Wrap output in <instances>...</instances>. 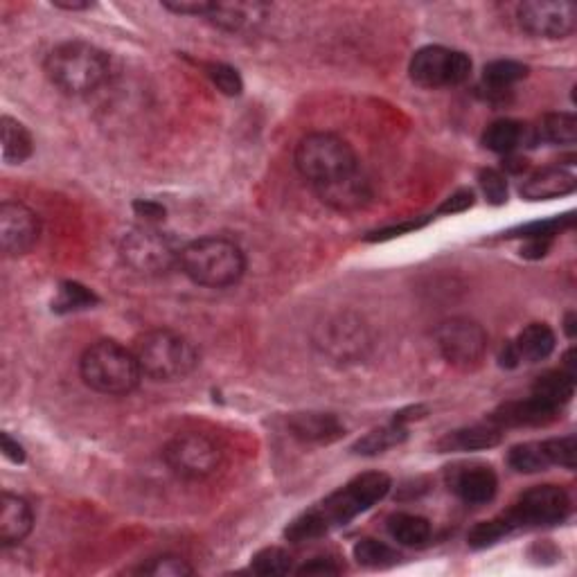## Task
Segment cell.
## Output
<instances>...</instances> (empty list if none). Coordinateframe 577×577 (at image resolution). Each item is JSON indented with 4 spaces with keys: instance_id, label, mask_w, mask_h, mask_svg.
<instances>
[{
    "instance_id": "6da1fadb",
    "label": "cell",
    "mask_w": 577,
    "mask_h": 577,
    "mask_svg": "<svg viewBox=\"0 0 577 577\" xmlns=\"http://www.w3.org/2000/svg\"><path fill=\"white\" fill-rule=\"evenodd\" d=\"M390 487H393V483L381 472H368L352 478L348 485H343L341 490L327 496L316 508L307 510L298 519L291 521L289 528L284 530V537L294 541V544H303V541L330 535L332 530L348 526L359 514L368 512L372 505L384 501Z\"/></svg>"
},
{
    "instance_id": "7a4b0ae2",
    "label": "cell",
    "mask_w": 577,
    "mask_h": 577,
    "mask_svg": "<svg viewBox=\"0 0 577 577\" xmlns=\"http://www.w3.org/2000/svg\"><path fill=\"white\" fill-rule=\"evenodd\" d=\"M46 75L61 93L82 97L106 84L111 61L104 50L86 41H64L46 57Z\"/></svg>"
},
{
    "instance_id": "3957f363",
    "label": "cell",
    "mask_w": 577,
    "mask_h": 577,
    "mask_svg": "<svg viewBox=\"0 0 577 577\" xmlns=\"http://www.w3.org/2000/svg\"><path fill=\"white\" fill-rule=\"evenodd\" d=\"M179 266L199 287L226 289L242 280L246 257L233 239L208 235L183 246Z\"/></svg>"
},
{
    "instance_id": "277c9868",
    "label": "cell",
    "mask_w": 577,
    "mask_h": 577,
    "mask_svg": "<svg viewBox=\"0 0 577 577\" xmlns=\"http://www.w3.org/2000/svg\"><path fill=\"white\" fill-rule=\"evenodd\" d=\"M79 375L95 393L111 397L133 393L145 377L133 348L129 350L109 339L88 345L79 359Z\"/></svg>"
},
{
    "instance_id": "5b68a950",
    "label": "cell",
    "mask_w": 577,
    "mask_h": 577,
    "mask_svg": "<svg viewBox=\"0 0 577 577\" xmlns=\"http://www.w3.org/2000/svg\"><path fill=\"white\" fill-rule=\"evenodd\" d=\"M142 375L154 381H179L192 375L199 350L188 336L174 330H149L133 345Z\"/></svg>"
},
{
    "instance_id": "8992f818",
    "label": "cell",
    "mask_w": 577,
    "mask_h": 577,
    "mask_svg": "<svg viewBox=\"0 0 577 577\" xmlns=\"http://www.w3.org/2000/svg\"><path fill=\"white\" fill-rule=\"evenodd\" d=\"M296 170L312 185L339 179L359 170V158L352 145L336 133L316 131L298 142L294 154Z\"/></svg>"
},
{
    "instance_id": "52a82bcc",
    "label": "cell",
    "mask_w": 577,
    "mask_h": 577,
    "mask_svg": "<svg viewBox=\"0 0 577 577\" xmlns=\"http://www.w3.org/2000/svg\"><path fill=\"white\" fill-rule=\"evenodd\" d=\"M183 246L154 224L131 228L120 242V257L140 275H163L181 262Z\"/></svg>"
},
{
    "instance_id": "ba28073f",
    "label": "cell",
    "mask_w": 577,
    "mask_h": 577,
    "mask_svg": "<svg viewBox=\"0 0 577 577\" xmlns=\"http://www.w3.org/2000/svg\"><path fill=\"white\" fill-rule=\"evenodd\" d=\"M163 458L176 476L188 478V481H201V478L212 476L221 467L224 451L210 436L185 431L167 442Z\"/></svg>"
},
{
    "instance_id": "9c48e42d",
    "label": "cell",
    "mask_w": 577,
    "mask_h": 577,
    "mask_svg": "<svg viewBox=\"0 0 577 577\" xmlns=\"http://www.w3.org/2000/svg\"><path fill=\"white\" fill-rule=\"evenodd\" d=\"M408 75H411L413 84L422 88L460 86L472 75V59L460 50L426 46L413 55L411 64H408Z\"/></svg>"
},
{
    "instance_id": "30bf717a",
    "label": "cell",
    "mask_w": 577,
    "mask_h": 577,
    "mask_svg": "<svg viewBox=\"0 0 577 577\" xmlns=\"http://www.w3.org/2000/svg\"><path fill=\"white\" fill-rule=\"evenodd\" d=\"M436 343L447 363L460 370H472L485 359L490 336L481 323L458 316L438 325Z\"/></svg>"
},
{
    "instance_id": "8fae6325",
    "label": "cell",
    "mask_w": 577,
    "mask_h": 577,
    "mask_svg": "<svg viewBox=\"0 0 577 577\" xmlns=\"http://www.w3.org/2000/svg\"><path fill=\"white\" fill-rule=\"evenodd\" d=\"M316 348L339 363H357L370 350V332L366 323L354 314H336L325 318L316 330Z\"/></svg>"
},
{
    "instance_id": "7c38bea8",
    "label": "cell",
    "mask_w": 577,
    "mask_h": 577,
    "mask_svg": "<svg viewBox=\"0 0 577 577\" xmlns=\"http://www.w3.org/2000/svg\"><path fill=\"white\" fill-rule=\"evenodd\" d=\"M571 512V499L557 485H539L523 492L519 501L505 512V517L512 523V528L528 526H555L564 521Z\"/></svg>"
},
{
    "instance_id": "4fadbf2b",
    "label": "cell",
    "mask_w": 577,
    "mask_h": 577,
    "mask_svg": "<svg viewBox=\"0 0 577 577\" xmlns=\"http://www.w3.org/2000/svg\"><path fill=\"white\" fill-rule=\"evenodd\" d=\"M517 19L532 37L566 39L577 28V7L568 0H528L519 5Z\"/></svg>"
},
{
    "instance_id": "5bb4252c",
    "label": "cell",
    "mask_w": 577,
    "mask_h": 577,
    "mask_svg": "<svg viewBox=\"0 0 577 577\" xmlns=\"http://www.w3.org/2000/svg\"><path fill=\"white\" fill-rule=\"evenodd\" d=\"M39 215L21 201H5L0 206V246L7 257L30 253L39 242Z\"/></svg>"
},
{
    "instance_id": "9a60e30c",
    "label": "cell",
    "mask_w": 577,
    "mask_h": 577,
    "mask_svg": "<svg viewBox=\"0 0 577 577\" xmlns=\"http://www.w3.org/2000/svg\"><path fill=\"white\" fill-rule=\"evenodd\" d=\"M314 190L318 199L336 212H357L372 201V185L368 176L361 172V167L334 181L314 185Z\"/></svg>"
},
{
    "instance_id": "2e32d148",
    "label": "cell",
    "mask_w": 577,
    "mask_h": 577,
    "mask_svg": "<svg viewBox=\"0 0 577 577\" xmlns=\"http://www.w3.org/2000/svg\"><path fill=\"white\" fill-rule=\"evenodd\" d=\"M449 490L469 505H483L499 492V478L485 465L454 467L449 474Z\"/></svg>"
},
{
    "instance_id": "e0dca14e",
    "label": "cell",
    "mask_w": 577,
    "mask_h": 577,
    "mask_svg": "<svg viewBox=\"0 0 577 577\" xmlns=\"http://www.w3.org/2000/svg\"><path fill=\"white\" fill-rule=\"evenodd\" d=\"M559 408L541 402L539 397L530 395L528 399H519V402H508L496 408L490 415V424L499 426H546L555 422L559 417Z\"/></svg>"
},
{
    "instance_id": "ac0fdd59",
    "label": "cell",
    "mask_w": 577,
    "mask_h": 577,
    "mask_svg": "<svg viewBox=\"0 0 577 577\" xmlns=\"http://www.w3.org/2000/svg\"><path fill=\"white\" fill-rule=\"evenodd\" d=\"M34 528V510L32 505L23 499L5 492L0 499V544L19 546L21 541L30 535Z\"/></svg>"
},
{
    "instance_id": "d6986e66",
    "label": "cell",
    "mask_w": 577,
    "mask_h": 577,
    "mask_svg": "<svg viewBox=\"0 0 577 577\" xmlns=\"http://www.w3.org/2000/svg\"><path fill=\"white\" fill-rule=\"evenodd\" d=\"M289 431L294 438L314 445H330L345 436V426L330 413H294L289 417Z\"/></svg>"
},
{
    "instance_id": "ffe728a7",
    "label": "cell",
    "mask_w": 577,
    "mask_h": 577,
    "mask_svg": "<svg viewBox=\"0 0 577 577\" xmlns=\"http://www.w3.org/2000/svg\"><path fill=\"white\" fill-rule=\"evenodd\" d=\"M269 7L260 3H210L208 14L203 16L208 23L226 32H242L260 23Z\"/></svg>"
},
{
    "instance_id": "44dd1931",
    "label": "cell",
    "mask_w": 577,
    "mask_h": 577,
    "mask_svg": "<svg viewBox=\"0 0 577 577\" xmlns=\"http://www.w3.org/2000/svg\"><path fill=\"white\" fill-rule=\"evenodd\" d=\"M537 140L535 127L521 124L517 120H496L483 133V145L494 154L510 156L519 147H532Z\"/></svg>"
},
{
    "instance_id": "7402d4cb",
    "label": "cell",
    "mask_w": 577,
    "mask_h": 577,
    "mask_svg": "<svg viewBox=\"0 0 577 577\" xmlns=\"http://www.w3.org/2000/svg\"><path fill=\"white\" fill-rule=\"evenodd\" d=\"M575 192V176L559 167H546L523 181L521 197L528 201H550Z\"/></svg>"
},
{
    "instance_id": "603a6c76",
    "label": "cell",
    "mask_w": 577,
    "mask_h": 577,
    "mask_svg": "<svg viewBox=\"0 0 577 577\" xmlns=\"http://www.w3.org/2000/svg\"><path fill=\"white\" fill-rule=\"evenodd\" d=\"M503 433L494 424H474L467 429H458L447 433L438 440L440 454H451V451H483L501 445Z\"/></svg>"
},
{
    "instance_id": "cb8c5ba5",
    "label": "cell",
    "mask_w": 577,
    "mask_h": 577,
    "mask_svg": "<svg viewBox=\"0 0 577 577\" xmlns=\"http://www.w3.org/2000/svg\"><path fill=\"white\" fill-rule=\"evenodd\" d=\"M0 136H3V161L7 165H21L32 156V133L19 120L3 115V120H0Z\"/></svg>"
},
{
    "instance_id": "d4e9b609",
    "label": "cell",
    "mask_w": 577,
    "mask_h": 577,
    "mask_svg": "<svg viewBox=\"0 0 577 577\" xmlns=\"http://www.w3.org/2000/svg\"><path fill=\"white\" fill-rule=\"evenodd\" d=\"M517 345L519 359L526 363H539L548 359L555 350V332L546 323H532L523 330L517 339H512Z\"/></svg>"
},
{
    "instance_id": "484cf974",
    "label": "cell",
    "mask_w": 577,
    "mask_h": 577,
    "mask_svg": "<svg viewBox=\"0 0 577 577\" xmlns=\"http://www.w3.org/2000/svg\"><path fill=\"white\" fill-rule=\"evenodd\" d=\"M573 393H575V377L568 375L566 370L544 372V375L537 377L535 386H532V395L539 397L541 402L559 408V411L571 402Z\"/></svg>"
},
{
    "instance_id": "4316f807",
    "label": "cell",
    "mask_w": 577,
    "mask_h": 577,
    "mask_svg": "<svg viewBox=\"0 0 577 577\" xmlns=\"http://www.w3.org/2000/svg\"><path fill=\"white\" fill-rule=\"evenodd\" d=\"M388 532L397 544L420 548L431 539V523L420 514L397 512L388 519Z\"/></svg>"
},
{
    "instance_id": "83f0119b",
    "label": "cell",
    "mask_w": 577,
    "mask_h": 577,
    "mask_svg": "<svg viewBox=\"0 0 577 577\" xmlns=\"http://www.w3.org/2000/svg\"><path fill=\"white\" fill-rule=\"evenodd\" d=\"M408 438V431L404 424L393 422L388 426H381V429L370 431L368 436H363L357 445L352 447L354 454H361V456H377V454H384V451L393 449L397 445H402V442Z\"/></svg>"
},
{
    "instance_id": "f1b7e54d",
    "label": "cell",
    "mask_w": 577,
    "mask_h": 577,
    "mask_svg": "<svg viewBox=\"0 0 577 577\" xmlns=\"http://www.w3.org/2000/svg\"><path fill=\"white\" fill-rule=\"evenodd\" d=\"M537 140L553 142V145H573L577 140V118L573 113H546L539 127H535Z\"/></svg>"
},
{
    "instance_id": "f546056e",
    "label": "cell",
    "mask_w": 577,
    "mask_h": 577,
    "mask_svg": "<svg viewBox=\"0 0 577 577\" xmlns=\"http://www.w3.org/2000/svg\"><path fill=\"white\" fill-rule=\"evenodd\" d=\"M526 77H528V66H523L521 61H512V59L492 61V64H487L483 68V84L490 88L492 93L508 91L510 86H514Z\"/></svg>"
},
{
    "instance_id": "4dcf8cb0",
    "label": "cell",
    "mask_w": 577,
    "mask_h": 577,
    "mask_svg": "<svg viewBox=\"0 0 577 577\" xmlns=\"http://www.w3.org/2000/svg\"><path fill=\"white\" fill-rule=\"evenodd\" d=\"M508 463L519 474H539L550 467L544 442H523L510 449Z\"/></svg>"
},
{
    "instance_id": "1f68e13d",
    "label": "cell",
    "mask_w": 577,
    "mask_h": 577,
    "mask_svg": "<svg viewBox=\"0 0 577 577\" xmlns=\"http://www.w3.org/2000/svg\"><path fill=\"white\" fill-rule=\"evenodd\" d=\"M354 559L366 568H388L399 562V553L390 548L384 541L377 539H361L354 546Z\"/></svg>"
},
{
    "instance_id": "d6a6232c",
    "label": "cell",
    "mask_w": 577,
    "mask_h": 577,
    "mask_svg": "<svg viewBox=\"0 0 577 577\" xmlns=\"http://www.w3.org/2000/svg\"><path fill=\"white\" fill-rule=\"evenodd\" d=\"M93 305H97V296L91 289L79 282H64L59 287V296L55 300V305H52V309L66 314V312H79V309H88Z\"/></svg>"
},
{
    "instance_id": "836d02e7",
    "label": "cell",
    "mask_w": 577,
    "mask_h": 577,
    "mask_svg": "<svg viewBox=\"0 0 577 577\" xmlns=\"http://www.w3.org/2000/svg\"><path fill=\"white\" fill-rule=\"evenodd\" d=\"M510 532H514L512 523L508 521V517H505V514H501V517L483 521V523H478V526H474L472 532L467 535V544L472 546V548H476V550L490 548V546L496 544V541H501L503 537H508Z\"/></svg>"
},
{
    "instance_id": "e575fe53",
    "label": "cell",
    "mask_w": 577,
    "mask_h": 577,
    "mask_svg": "<svg viewBox=\"0 0 577 577\" xmlns=\"http://www.w3.org/2000/svg\"><path fill=\"white\" fill-rule=\"evenodd\" d=\"M251 568L257 575H289L294 573V557L282 548H264L253 557Z\"/></svg>"
},
{
    "instance_id": "d590c367",
    "label": "cell",
    "mask_w": 577,
    "mask_h": 577,
    "mask_svg": "<svg viewBox=\"0 0 577 577\" xmlns=\"http://www.w3.org/2000/svg\"><path fill=\"white\" fill-rule=\"evenodd\" d=\"M206 75L210 77V82L215 84L221 93L235 97L244 91V82L239 77L237 70L228 64H206Z\"/></svg>"
},
{
    "instance_id": "8d00e7d4",
    "label": "cell",
    "mask_w": 577,
    "mask_h": 577,
    "mask_svg": "<svg viewBox=\"0 0 577 577\" xmlns=\"http://www.w3.org/2000/svg\"><path fill=\"white\" fill-rule=\"evenodd\" d=\"M140 573L154 575V577H185V575H192L194 568L185 562L183 557L163 555V557L152 559L147 566H142Z\"/></svg>"
},
{
    "instance_id": "74e56055",
    "label": "cell",
    "mask_w": 577,
    "mask_h": 577,
    "mask_svg": "<svg viewBox=\"0 0 577 577\" xmlns=\"http://www.w3.org/2000/svg\"><path fill=\"white\" fill-rule=\"evenodd\" d=\"M571 226H573V217L566 215V217H555V219H548V221H535V224H528L519 230H512L510 237L553 239L555 235L562 233L564 228H571Z\"/></svg>"
},
{
    "instance_id": "f35d334b",
    "label": "cell",
    "mask_w": 577,
    "mask_h": 577,
    "mask_svg": "<svg viewBox=\"0 0 577 577\" xmlns=\"http://www.w3.org/2000/svg\"><path fill=\"white\" fill-rule=\"evenodd\" d=\"M544 447H546V454H548L550 465H559V467H566V469H575V454H577L575 436L544 440Z\"/></svg>"
},
{
    "instance_id": "ab89813d",
    "label": "cell",
    "mask_w": 577,
    "mask_h": 577,
    "mask_svg": "<svg viewBox=\"0 0 577 577\" xmlns=\"http://www.w3.org/2000/svg\"><path fill=\"white\" fill-rule=\"evenodd\" d=\"M478 181H481V188L485 192V197L494 206H501V203L508 201V181L499 170H483L478 174Z\"/></svg>"
},
{
    "instance_id": "60d3db41",
    "label": "cell",
    "mask_w": 577,
    "mask_h": 577,
    "mask_svg": "<svg viewBox=\"0 0 577 577\" xmlns=\"http://www.w3.org/2000/svg\"><path fill=\"white\" fill-rule=\"evenodd\" d=\"M163 7L174 14L197 16V19H203V16L208 14L210 3L208 0H165Z\"/></svg>"
},
{
    "instance_id": "b9f144b4",
    "label": "cell",
    "mask_w": 577,
    "mask_h": 577,
    "mask_svg": "<svg viewBox=\"0 0 577 577\" xmlns=\"http://www.w3.org/2000/svg\"><path fill=\"white\" fill-rule=\"evenodd\" d=\"M472 206H474V192L458 190L454 197H449L445 203H442L438 212H442V215H454V212H463Z\"/></svg>"
},
{
    "instance_id": "7bdbcfd3",
    "label": "cell",
    "mask_w": 577,
    "mask_h": 577,
    "mask_svg": "<svg viewBox=\"0 0 577 577\" xmlns=\"http://www.w3.org/2000/svg\"><path fill=\"white\" fill-rule=\"evenodd\" d=\"M298 575H339L341 573V566H336L332 559H325V557H316L312 562L296 568Z\"/></svg>"
},
{
    "instance_id": "ee69618b",
    "label": "cell",
    "mask_w": 577,
    "mask_h": 577,
    "mask_svg": "<svg viewBox=\"0 0 577 577\" xmlns=\"http://www.w3.org/2000/svg\"><path fill=\"white\" fill-rule=\"evenodd\" d=\"M550 251V239H541V237H532L526 239V244L521 246V255L528 257V260H539Z\"/></svg>"
},
{
    "instance_id": "f6af8a7d",
    "label": "cell",
    "mask_w": 577,
    "mask_h": 577,
    "mask_svg": "<svg viewBox=\"0 0 577 577\" xmlns=\"http://www.w3.org/2000/svg\"><path fill=\"white\" fill-rule=\"evenodd\" d=\"M133 210H136L140 217H145L147 221H161L165 217V208L152 201H136L133 203Z\"/></svg>"
},
{
    "instance_id": "bcb514c9",
    "label": "cell",
    "mask_w": 577,
    "mask_h": 577,
    "mask_svg": "<svg viewBox=\"0 0 577 577\" xmlns=\"http://www.w3.org/2000/svg\"><path fill=\"white\" fill-rule=\"evenodd\" d=\"M519 363H521V359H519L517 345H514V341H505L499 350V366L501 368H517Z\"/></svg>"
},
{
    "instance_id": "7dc6e473",
    "label": "cell",
    "mask_w": 577,
    "mask_h": 577,
    "mask_svg": "<svg viewBox=\"0 0 577 577\" xmlns=\"http://www.w3.org/2000/svg\"><path fill=\"white\" fill-rule=\"evenodd\" d=\"M3 451H5V456L12 460V463H16V465L25 463V449L19 445V442L12 440L10 433H3Z\"/></svg>"
},
{
    "instance_id": "c3c4849f",
    "label": "cell",
    "mask_w": 577,
    "mask_h": 577,
    "mask_svg": "<svg viewBox=\"0 0 577 577\" xmlns=\"http://www.w3.org/2000/svg\"><path fill=\"white\" fill-rule=\"evenodd\" d=\"M55 7H59V10H68V12H79V10H88L91 7V3H64V0H55Z\"/></svg>"
},
{
    "instance_id": "681fc988",
    "label": "cell",
    "mask_w": 577,
    "mask_h": 577,
    "mask_svg": "<svg viewBox=\"0 0 577 577\" xmlns=\"http://www.w3.org/2000/svg\"><path fill=\"white\" fill-rule=\"evenodd\" d=\"M566 334H568V339H573L575 336V314L573 312L566 316Z\"/></svg>"
}]
</instances>
